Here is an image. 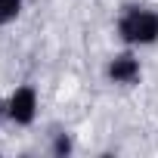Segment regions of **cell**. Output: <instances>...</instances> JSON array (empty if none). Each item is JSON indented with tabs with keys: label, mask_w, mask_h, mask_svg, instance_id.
Masks as SVG:
<instances>
[{
	"label": "cell",
	"mask_w": 158,
	"mask_h": 158,
	"mask_svg": "<svg viewBox=\"0 0 158 158\" xmlns=\"http://www.w3.org/2000/svg\"><path fill=\"white\" fill-rule=\"evenodd\" d=\"M118 37L127 47H152L158 40V13L149 6H124L118 16Z\"/></svg>",
	"instance_id": "6da1fadb"
},
{
	"label": "cell",
	"mask_w": 158,
	"mask_h": 158,
	"mask_svg": "<svg viewBox=\"0 0 158 158\" xmlns=\"http://www.w3.org/2000/svg\"><path fill=\"white\" fill-rule=\"evenodd\" d=\"M6 118L13 124H19V127L34 124V118H37V93H34V87L13 90V96L6 99Z\"/></svg>",
	"instance_id": "7a4b0ae2"
},
{
	"label": "cell",
	"mask_w": 158,
	"mask_h": 158,
	"mask_svg": "<svg viewBox=\"0 0 158 158\" xmlns=\"http://www.w3.org/2000/svg\"><path fill=\"white\" fill-rule=\"evenodd\" d=\"M106 77H109L112 84L130 87V84H136L139 77H143V65H139V59H136L133 53H118V56L109 59V65H106Z\"/></svg>",
	"instance_id": "3957f363"
},
{
	"label": "cell",
	"mask_w": 158,
	"mask_h": 158,
	"mask_svg": "<svg viewBox=\"0 0 158 158\" xmlns=\"http://www.w3.org/2000/svg\"><path fill=\"white\" fill-rule=\"evenodd\" d=\"M25 0H0V25H10L13 19H19Z\"/></svg>",
	"instance_id": "277c9868"
},
{
	"label": "cell",
	"mask_w": 158,
	"mask_h": 158,
	"mask_svg": "<svg viewBox=\"0 0 158 158\" xmlns=\"http://www.w3.org/2000/svg\"><path fill=\"white\" fill-rule=\"evenodd\" d=\"M71 149H74V139H71V133H56V136H53V155L65 158Z\"/></svg>",
	"instance_id": "5b68a950"
},
{
	"label": "cell",
	"mask_w": 158,
	"mask_h": 158,
	"mask_svg": "<svg viewBox=\"0 0 158 158\" xmlns=\"http://www.w3.org/2000/svg\"><path fill=\"white\" fill-rule=\"evenodd\" d=\"M0 121H10L6 118V99H0Z\"/></svg>",
	"instance_id": "8992f818"
}]
</instances>
